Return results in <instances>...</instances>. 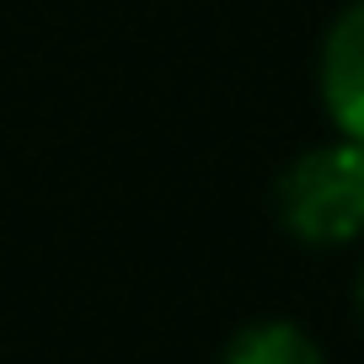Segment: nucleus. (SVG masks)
<instances>
[{
    "label": "nucleus",
    "instance_id": "nucleus-3",
    "mask_svg": "<svg viewBox=\"0 0 364 364\" xmlns=\"http://www.w3.org/2000/svg\"><path fill=\"white\" fill-rule=\"evenodd\" d=\"M220 364H327V353L316 348V338H311L306 327L268 316V321L241 327L236 338L225 343V359Z\"/></svg>",
    "mask_w": 364,
    "mask_h": 364
},
{
    "label": "nucleus",
    "instance_id": "nucleus-2",
    "mask_svg": "<svg viewBox=\"0 0 364 364\" xmlns=\"http://www.w3.org/2000/svg\"><path fill=\"white\" fill-rule=\"evenodd\" d=\"M316 86L332 129L364 145V0H348L332 16L316 59Z\"/></svg>",
    "mask_w": 364,
    "mask_h": 364
},
{
    "label": "nucleus",
    "instance_id": "nucleus-4",
    "mask_svg": "<svg viewBox=\"0 0 364 364\" xmlns=\"http://www.w3.org/2000/svg\"><path fill=\"white\" fill-rule=\"evenodd\" d=\"M353 311H359V321H364V262H359V279H353Z\"/></svg>",
    "mask_w": 364,
    "mask_h": 364
},
{
    "label": "nucleus",
    "instance_id": "nucleus-1",
    "mask_svg": "<svg viewBox=\"0 0 364 364\" xmlns=\"http://www.w3.org/2000/svg\"><path fill=\"white\" fill-rule=\"evenodd\" d=\"M279 225L306 247H348L364 236V145L327 139L300 150L279 177Z\"/></svg>",
    "mask_w": 364,
    "mask_h": 364
}]
</instances>
